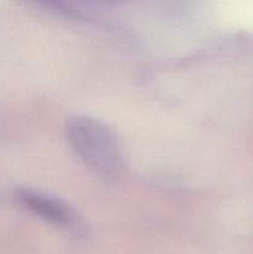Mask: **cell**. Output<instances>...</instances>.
<instances>
[{"label": "cell", "mask_w": 253, "mask_h": 254, "mask_svg": "<svg viewBox=\"0 0 253 254\" xmlns=\"http://www.w3.org/2000/svg\"><path fill=\"white\" fill-rule=\"evenodd\" d=\"M67 136L74 153L89 170L103 179L118 176L123 164L121 148L108 126L89 117H74L67 126Z\"/></svg>", "instance_id": "6da1fadb"}, {"label": "cell", "mask_w": 253, "mask_h": 254, "mask_svg": "<svg viewBox=\"0 0 253 254\" xmlns=\"http://www.w3.org/2000/svg\"><path fill=\"white\" fill-rule=\"evenodd\" d=\"M19 198L22 205L32 211L35 215L55 223L56 226L68 230L78 228V222L73 211L56 197H51L46 193L36 191L24 190L19 193Z\"/></svg>", "instance_id": "7a4b0ae2"}]
</instances>
